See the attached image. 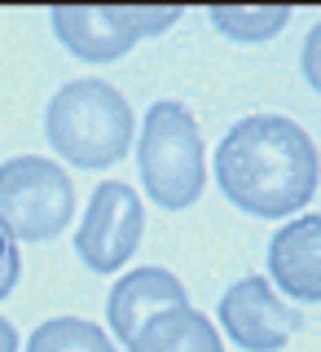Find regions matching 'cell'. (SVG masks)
Segmentation results:
<instances>
[{
	"label": "cell",
	"mask_w": 321,
	"mask_h": 352,
	"mask_svg": "<svg viewBox=\"0 0 321 352\" xmlns=\"http://www.w3.org/2000/svg\"><path fill=\"white\" fill-rule=\"evenodd\" d=\"M317 146L286 115H247L216 150V181L247 216H291L317 194Z\"/></svg>",
	"instance_id": "6da1fadb"
},
{
	"label": "cell",
	"mask_w": 321,
	"mask_h": 352,
	"mask_svg": "<svg viewBox=\"0 0 321 352\" xmlns=\"http://www.w3.org/2000/svg\"><path fill=\"white\" fill-rule=\"evenodd\" d=\"M44 137L75 168H110L128 154L132 110L115 84L71 80L44 110Z\"/></svg>",
	"instance_id": "7a4b0ae2"
},
{
	"label": "cell",
	"mask_w": 321,
	"mask_h": 352,
	"mask_svg": "<svg viewBox=\"0 0 321 352\" xmlns=\"http://www.w3.org/2000/svg\"><path fill=\"white\" fill-rule=\"evenodd\" d=\"M137 163H141V181H146V190L159 207L181 212V207L198 203L203 181H207L198 119L181 102L150 106L141 141H137Z\"/></svg>",
	"instance_id": "3957f363"
},
{
	"label": "cell",
	"mask_w": 321,
	"mask_h": 352,
	"mask_svg": "<svg viewBox=\"0 0 321 352\" xmlns=\"http://www.w3.org/2000/svg\"><path fill=\"white\" fill-rule=\"evenodd\" d=\"M75 212L71 176L40 154L0 163V225L14 242H49Z\"/></svg>",
	"instance_id": "277c9868"
},
{
	"label": "cell",
	"mask_w": 321,
	"mask_h": 352,
	"mask_svg": "<svg viewBox=\"0 0 321 352\" xmlns=\"http://www.w3.org/2000/svg\"><path fill=\"white\" fill-rule=\"evenodd\" d=\"M176 18H181V9H88V5H62L49 14L58 40L84 62L124 58L141 36H159Z\"/></svg>",
	"instance_id": "5b68a950"
},
{
	"label": "cell",
	"mask_w": 321,
	"mask_h": 352,
	"mask_svg": "<svg viewBox=\"0 0 321 352\" xmlns=\"http://www.w3.org/2000/svg\"><path fill=\"white\" fill-rule=\"evenodd\" d=\"M141 225H146L141 198L119 181H102L93 190V203L84 212L80 234H75V251H80V260L93 273H115L137 251Z\"/></svg>",
	"instance_id": "8992f818"
},
{
	"label": "cell",
	"mask_w": 321,
	"mask_h": 352,
	"mask_svg": "<svg viewBox=\"0 0 321 352\" xmlns=\"http://www.w3.org/2000/svg\"><path fill=\"white\" fill-rule=\"evenodd\" d=\"M220 326L242 352H278L295 339L300 313L278 300L269 278H242L220 295Z\"/></svg>",
	"instance_id": "52a82bcc"
},
{
	"label": "cell",
	"mask_w": 321,
	"mask_h": 352,
	"mask_svg": "<svg viewBox=\"0 0 321 352\" xmlns=\"http://www.w3.org/2000/svg\"><path fill=\"white\" fill-rule=\"evenodd\" d=\"M172 308H190V295L168 269H132L124 282H115V291L106 300V317L115 339H124L132 348L141 326L154 322L159 313H172Z\"/></svg>",
	"instance_id": "ba28073f"
},
{
	"label": "cell",
	"mask_w": 321,
	"mask_h": 352,
	"mask_svg": "<svg viewBox=\"0 0 321 352\" xmlns=\"http://www.w3.org/2000/svg\"><path fill=\"white\" fill-rule=\"evenodd\" d=\"M269 278L291 300H321V216H300L278 229L269 242Z\"/></svg>",
	"instance_id": "9c48e42d"
},
{
	"label": "cell",
	"mask_w": 321,
	"mask_h": 352,
	"mask_svg": "<svg viewBox=\"0 0 321 352\" xmlns=\"http://www.w3.org/2000/svg\"><path fill=\"white\" fill-rule=\"evenodd\" d=\"M128 352H225L220 348L216 326L207 322L194 308H172V313H159L154 322L141 326L137 344Z\"/></svg>",
	"instance_id": "30bf717a"
},
{
	"label": "cell",
	"mask_w": 321,
	"mask_h": 352,
	"mask_svg": "<svg viewBox=\"0 0 321 352\" xmlns=\"http://www.w3.org/2000/svg\"><path fill=\"white\" fill-rule=\"evenodd\" d=\"M27 352H115V344L84 317H49L31 330Z\"/></svg>",
	"instance_id": "8fae6325"
},
{
	"label": "cell",
	"mask_w": 321,
	"mask_h": 352,
	"mask_svg": "<svg viewBox=\"0 0 321 352\" xmlns=\"http://www.w3.org/2000/svg\"><path fill=\"white\" fill-rule=\"evenodd\" d=\"M212 22L225 31L229 40H242V44H260V40H273L278 31L291 22V9H247V5H234V9H212Z\"/></svg>",
	"instance_id": "7c38bea8"
},
{
	"label": "cell",
	"mask_w": 321,
	"mask_h": 352,
	"mask_svg": "<svg viewBox=\"0 0 321 352\" xmlns=\"http://www.w3.org/2000/svg\"><path fill=\"white\" fill-rule=\"evenodd\" d=\"M18 269H22V260H18V242H14V234H9L5 225H0V300L14 291Z\"/></svg>",
	"instance_id": "4fadbf2b"
},
{
	"label": "cell",
	"mask_w": 321,
	"mask_h": 352,
	"mask_svg": "<svg viewBox=\"0 0 321 352\" xmlns=\"http://www.w3.org/2000/svg\"><path fill=\"white\" fill-rule=\"evenodd\" d=\"M300 66H304V80L313 84V93H321V22L313 31H308V40H304V58H300Z\"/></svg>",
	"instance_id": "5bb4252c"
},
{
	"label": "cell",
	"mask_w": 321,
	"mask_h": 352,
	"mask_svg": "<svg viewBox=\"0 0 321 352\" xmlns=\"http://www.w3.org/2000/svg\"><path fill=\"white\" fill-rule=\"evenodd\" d=\"M0 352H18V335H14V326L0 317Z\"/></svg>",
	"instance_id": "9a60e30c"
}]
</instances>
